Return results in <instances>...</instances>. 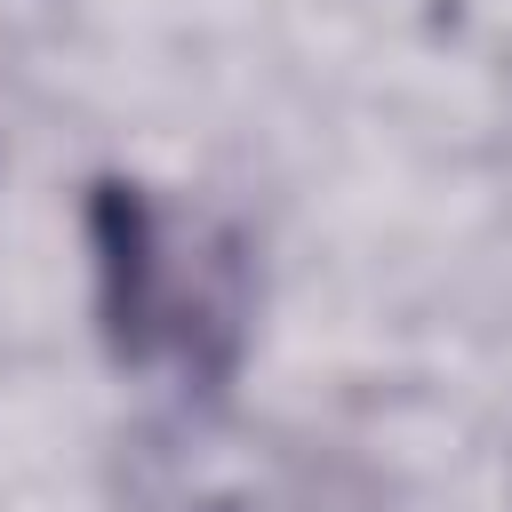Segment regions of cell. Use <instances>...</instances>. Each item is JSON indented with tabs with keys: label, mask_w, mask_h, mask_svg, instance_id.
I'll list each match as a JSON object with an SVG mask.
<instances>
[{
	"label": "cell",
	"mask_w": 512,
	"mask_h": 512,
	"mask_svg": "<svg viewBox=\"0 0 512 512\" xmlns=\"http://www.w3.org/2000/svg\"><path fill=\"white\" fill-rule=\"evenodd\" d=\"M88 264H96V328L120 368L168 376L184 392L232 384L256 320V264L240 224H224L200 200H168L144 176H96Z\"/></svg>",
	"instance_id": "cell-1"
}]
</instances>
